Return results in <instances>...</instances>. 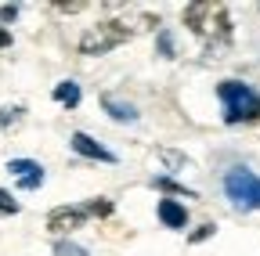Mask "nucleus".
<instances>
[{
    "label": "nucleus",
    "mask_w": 260,
    "mask_h": 256,
    "mask_svg": "<svg viewBox=\"0 0 260 256\" xmlns=\"http://www.w3.org/2000/svg\"><path fill=\"white\" fill-rule=\"evenodd\" d=\"M184 22L199 44L206 51H220L228 40H232V15H228V4H213V0H203V4H188L184 8Z\"/></svg>",
    "instance_id": "1"
},
{
    "label": "nucleus",
    "mask_w": 260,
    "mask_h": 256,
    "mask_svg": "<svg viewBox=\"0 0 260 256\" xmlns=\"http://www.w3.org/2000/svg\"><path fill=\"white\" fill-rule=\"evenodd\" d=\"M217 98H220V108H224V123L228 126L260 119V94L249 83H242V80H220L217 83Z\"/></svg>",
    "instance_id": "2"
},
{
    "label": "nucleus",
    "mask_w": 260,
    "mask_h": 256,
    "mask_svg": "<svg viewBox=\"0 0 260 256\" xmlns=\"http://www.w3.org/2000/svg\"><path fill=\"white\" fill-rule=\"evenodd\" d=\"M134 29L138 25H130L126 18H105V22H94L76 40V47H80V54H109L112 47H119L134 36Z\"/></svg>",
    "instance_id": "3"
},
{
    "label": "nucleus",
    "mask_w": 260,
    "mask_h": 256,
    "mask_svg": "<svg viewBox=\"0 0 260 256\" xmlns=\"http://www.w3.org/2000/svg\"><path fill=\"white\" fill-rule=\"evenodd\" d=\"M109 213H112V202H105V199H90L83 206H58L47 213V231L51 235H73L90 216H109Z\"/></svg>",
    "instance_id": "4"
},
{
    "label": "nucleus",
    "mask_w": 260,
    "mask_h": 256,
    "mask_svg": "<svg viewBox=\"0 0 260 256\" xmlns=\"http://www.w3.org/2000/svg\"><path fill=\"white\" fill-rule=\"evenodd\" d=\"M224 191H228V199H232L235 209H260V177L253 170H242L235 166L232 173L224 177Z\"/></svg>",
    "instance_id": "5"
},
{
    "label": "nucleus",
    "mask_w": 260,
    "mask_h": 256,
    "mask_svg": "<svg viewBox=\"0 0 260 256\" xmlns=\"http://www.w3.org/2000/svg\"><path fill=\"white\" fill-rule=\"evenodd\" d=\"M8 173L15 177V184L22 191H37L44 184V166L40 163H32V159H11L8 163Z\"/></svg>",
    "instance_id": "6"
},
{
    "label": "nucleus",
    "mask_w": 260,
    "mask_h": 256,
    "mask_svg": "<svg viewBox=\"0 0 260 256\" xmlns=\"http://www.w3.org/2000/svg\"><path fill=\"white\" fill-rule=\"evenodd\" d=\"M69 144H73V152H76V155H83V159H98V163H116V155H112L105 144H98L90 134H83V130H76V134L69 137Z\"/></svg>",
    "instance_id": "7"
},
{
    "label": "nucleus",
    "mask_w": 260,
    "mask_h": 256,
    "mask_svg": "<svg viewBox=\"0 0 260 256\" xmlns=\"http://www.w3.org/2000/svg\"><path fill=\"white\" fill-rule=\"evenodd\" d=\"M155 213H159V220H162V228H170V231H184V228H188V209H184L181 202H174V199H162V202L155 206Z\"/></svg>",
    "instance_id": "8"
},
{
    "label": "nucleus",
    "mask_w": 260,
    "mask_h": 256,
    "mask_svg": "<svg viewBox=\"0 0 260 256\" xmlns=\"http://www.w3.org/2000/svg\"><path fill=\"white\" fill-rule=\"evenodd\" d=\"M102 108H105L112 119H119V123H134V119H138V108L130 105V101L112 98V94H105V98H102Z\"/></svg>",
    "instance_id": "9"
},
{
    "label": "nucleus",
    "mask_w": 260,
    "mask_h": 256,
    "mask_svg": "<svg viewBox=\"0 0 260 256\" xmlns=\"http://www.w3.org/2000/svg\"><path fill=\"white\" fill-rule=\"evenodd\" d=\"M54 101H58V105H65V108H76V105H80V83L61 80V83L54 87Z\"/></svg>",
    "instance_id": "10"
},
{
    "label": "nucleus",
    "mask_w": 260,
    "mask_h": 256,
    "mask_svg": "<svg viewBox=\"0 0 260 256\" xmlns=\"http://www.w3.org/2000/svg\"><path fill=\"white\" fill-rule=\"evenodd\" d=\"M152 184H155L159 191H174V195H184V199H199L191 188H184V184H177V180H170V177H155Z\"/></svg>",
    "instance_id": "11"
},
{
    "label": "nucleus",
    "mask_w": 260,
    "mask_h": 256,
    "mask_svg": "<svg viewBox=\"0 0 260 256\" xmlns=\"http://www.w3.org/2000/svg\"><path fill=\"white\" fill-rule=\"evenodd\" d=\"M54 256H87V249H80V245H73V242L58 238V242H54Z\"/></svg>",
    "instance_id": "12"
},
{
    "label": "nucleus",
    "mask_w": 260,
    "mask_h": 256,
    "mask_svg": "<svg viewBox=\"0 0 260 256\" xmlns=\"http://www.w3.org/2000/svg\"><path fill=\"white\" fill-rule=\"evenodd\" d=\"M159 54L162 58H174V36H170V29H159Z\"/></svg>",
    "instance_id": "13"
},
{
    "label": "nucleus",
    "mask_w": 260,
    "mask_h": 256,
    "mask_svg": "<svg viewBox=\"0 0 260 256\" xmlns=\"http://www.w3.org/2000/svg\"><path fill=\"white\" fill-rule=\"evenodd\" d=\"M15 213H18V202L8 195L4 188H0V216H15Z\"/></svg>",
    "instance_id": "14"
},
{
    "label": "nucleus",
    "mask_w": 260,
    "mask_h": 256,
    "mask_svg": "<svg viewBox=\"0 0 260 256\" xmlns=\"http://www.w3.org/2000/svg\"><path fill=\"white\" fill-rule=\"evenodd\" d=\"M22 119V108L11 105V108H0V126H8V123H18Z\"/></svg>",
    "instance_id": "15"
},
{
    "label": "nucleus",
    "mask_w": 260,
    "mask_h": 256,
    "mask_svg": "<svg viewBox=\"0 0 260 256\" xmlns=\"http://www.w3.org/2000/svg\"><path fill=\"white\" fill-rule=\"evenodd\" d=\"M18 18V8L15 4H4V8H0V22H15Z\"/></svg>",
    "instance_id": "16"
},
{
    "label": "nucleus",
    "mask_w": 260,
    "mask_h": 256,
    "mask_svg": "<svg viewBox=\"0 0 260 256\" xmlns=\"http://www.w3.org/2000/svg\"><path fill=\"white\" fill-rule=\"evenodd\" d=\"M213 231H217V228H213V224H203V228H199V231H195V235H191V242H203V238H210Z\"/></svg>",
    "instance_id": "17"
},
{
    "label": "nucleus",
    "mask_w": 260,
    "mask_h": 256,
    "mask_svg": "<svg viewBox=\"0 0 260 256\" xmlns=\"http://www.w3.org/2000/svg\"><path fill=\"white\" fill-rule=\"evenodd\" d=\"M87 4H58V11H65V15H76V11H83Z\"/></svg>",
    "instance_id": "18"
},
{
    "label": "nucleus",
    "mask_w": 260,
    "mask_h": 256,
    "mask_svg": "<svg viewBox=\"0 0 260 256\" xmlns=\"http://www.w3.org/2000/svg\"><path fill=\"white\" fill-rule=\"evenodd\" d=\"M4 47H11V33H8L4 25H0V51H4Z\"/></svg>",
    "instance_id": "19"
}]
</instances>
